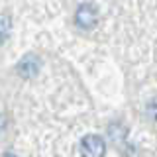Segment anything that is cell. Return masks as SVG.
Wrapping results in <instances>:
<instances>
[{"instance_id": "6da1fadb", "label": "cell", "mask_w": 157, "mask_h": 157, "mask_svg": "<svg viewBox=\"0 0 157 157\" xmlns=\"http://www.w3.org/2000/svg\"><path fill=\"white\" fill-rule=\"evenodd\" d=\"M75 24L81 29H92L98 24V8L92 2H85L75 12Z\"/></svg>"}, {"instance_id": "7a4b0ae2", "label": "cell", "mask_w": 157, "mask_h": 157, "mask_svg": "<svg viewBox=\"0 0 157 157\" xmlns=\"http://www.w3.org/2000/svg\"><path fill=\"white\" fill-rule=\"evenodd\" d=\"M104 153H106V144L100 136L86 134L81 140V155L82 157H104Z\"/></svg>"}, {"instance_id": "3957f363", "label": "cell", "mask_w": 157, "mask_h": 157, "mask_svg": "<svg viewBox=\"0 0 157 157\" xmlns=\"http://www.w3.org/2000/svg\"><path fill=\"white\" fill-rule=\"evenodd\" d=\"M39 65H41L39 59L33 55V53H29V55H26L18 63V75L22 78H33L39 71Z\"/></svg>"}, {"instance_id": "277c9868", "label": "cell", "mask_w": 157, "mask_h": 157, "mask_svg": "<svg viewBox=\"0 0 157 157\" xmlns=\"http://www.w3.org/2000/svg\"><path fill=\"white\" fill-rule=\"evenodd\" d=\"M10 32H12V20L10 16L0 14V43H4L10 37Z\"/></svg>"}, {"instance_id": "5b68a950", "label": "cell", "mask_w": 157, "mask_h": 157, "mask_svg": "<svg viewBox=\"0 0 157 157\" xmlns=\"http://www.w3.org/2000/svg\"><path fill=\"white\" fill-rule=\"evenodd\" d=\"M4 157H16V155H14V153H6V155H4Z\"/></svg>"}]
</instances>
